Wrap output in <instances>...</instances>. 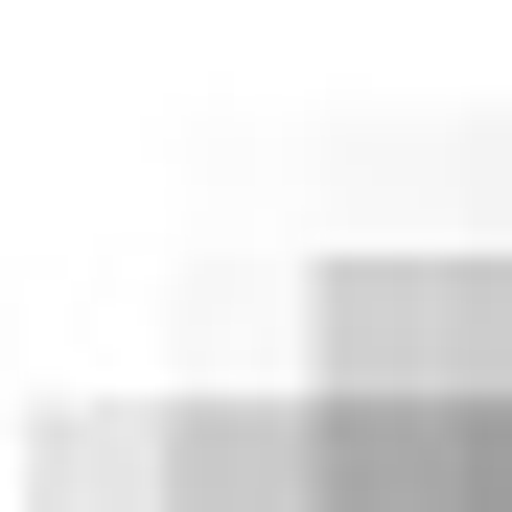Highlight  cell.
<instances>
[{
  "label": "cell",
  "mask_w": 512,
  "mask_h": 512,
  "mask_svg": "<svg viewBox=\"0 0 512 512\" xmlns=\"http://www.w3.org/2000/svg\"><path fill=\"white\" fill-rule=\"evenodd\" d=\"M24 512H163V419H47Z\"/></svg>",
  "instance_id": "2"
},
{
  "label": "cell",
  "mask_w": 512,
  "mask_h": 512,
  "mask_svg": "<svg viewBox=\"0 0 512 512\" xmlns=\"http://www.w3.org/2000/svg\"><path fill=\"white\" fill-rule=\"evenodd\" d=\"M326 350H350V373L396 396L419 350H443V280H326Z\"/></svg>",
  "instance_id": "3"
},
{
  "label": "cell",
  "mask_w": 512,
  "mask_h": 512,
  "mask_svg": "<svg viewBox=\"0 0 512 512\" xmlns=\"http://www.w3.org/2000/svg\"><path fill=\"white\" fill-rule=\"evenodd\" d=\"M303 419H256V396H187V419H163V512H303Z\"/></svg>",
  "instance_id": "1"
}]
</instances>
